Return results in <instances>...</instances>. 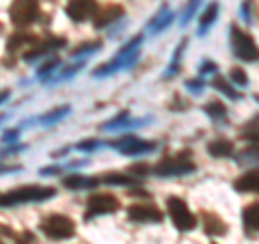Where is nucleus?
<instances>
[{
    "mask_svg": "<svg viewBox=\"0 0 259 244\" xmlns=\"http://www.w3.org/2000/svg\"><path fill=\"white\" fill-rule=\"evenodd\" d=\"M54 197V188L50 186H24V188H15L11 192H0V208L7 206H18V203H37Z\"/></svg>",
    "mask_w": 259,
    "mask_h": 244,
    "instance_id": "f257e3e1",
    "label": "nucleus"
},
{
    "mask_svg": "<svg viewBox=\"0 0 259 244\" xmlns=\"http://www.w3.org/2000/svg\"><path fill=\"white\" fill-rule=\"evenodd\" d=\"M229 39H231V50L240 61H246V63L259 61V46L255 44V39L248 32H244L240 26H231Z\"/></svg>",
    "mask_w": 259,
    "mask_h": 244,
    "instance_id": "f03ea898",
    "label": "nucleus"
},
{
    "mask_svg": "<svg viewBox=\"0 0 259 244\" xmlns=\"http://www.w3.org/2000/svg\"><path fill=\"white\" fill-rule=\"evenodd\" d=\"M41 231L50 240H69L76 233V225L65 214H50L41 221Z\"/></svg>",
    "mask_w": 259,
    "mask_h": 244,
    "instance_id": "7ed1b4c3",
    "label": "nucleus"
},
{
    "mask_svg": "<svg viewBox=\"0 0 259 244\" xmlns=\"http://www.w3.org/2000/svg\"><path fill=\"white\" fill-rule=\"evenodd\" d=\"M166 212L171 216L173 225L177 227L180 231H192L197 227V216L190 212L188 203L180 197H168L166 199Z\"/></svg>",
    "mask_w": 259,
    "mask_h": 244,
    "instance_id": "20e7f679",
    "label": "nucleus"
},
{
    "mask_svg": "<svg viewBox=\"0 0 259 244\" xmlns=\"http://www.w3.org/2000/svg\"><path fill=\"white\" fill-rule=\"evenodd\" d=\"M197 169L194 162L190 160V153H177V156L171 158H164L160 160L156 167H153V173L160 175V177H173V175H188Z\"/></svg>",
    "mask_w": 259,
    "mask_h": 244,
    "instance_id": "39448f33",
    "label": "nucleus"
},
{
    "mask_svg": "<svg viewBox=\"0 0 259 244\" xmlns=\"http://www.w3.org/2000/svg\"><path fill=\"white\" fill-rule=\"evenodd\" d=\"M119 210V199L112 192H95L87 199V218L115 214Z\"/></svg>",
    "mask_w": 259,
    "mask_h": 244,
    "instance_id": "423d86ee",
    "label": "nucleus"
},
{
    "mask_svg": "<svg viewBox=\"0 0 259 244\" xmlns=\"http://www.w3.org/2000/svg\"><path fill=\"white\" fill-rule=\"evenodd\" d=\"M9 15L15 26H28L39 18V3L37 0H13Z\"/></svg>",
    "mask_w": 259,
    "mask_h": 244,
    "instance_id": "0eeeda50",
    "label": "nucleus"
},
{
    "mask_svg": "<svg viewBox=\"0 0 259 244\" xmlns=\"http://www.w3.org/2000/svg\"><path fill=\"white\" fill-rule=\"evenodd\" d=\"M127 218L134 223H160L164 214L151 203H134L127 208Z\"/></svg>",
    "mask_w": 259,
    "mask_h": 244,
    "instance_id": "6e6552de",
    "label": "nucleus"
},
{
    "mask_svg": "<svg viewBox=\"0 0 259 244\" xmlns=\"http://www.w3.org/2000/svg\"><path fill=\"white\" fill-rule=\"evenodd\" d=\"M123 7L117 5V3H108V5H102V7H97L95 13L91 15L93 18V24H95V28H104V26H108V24L112 22H117L123 18Z\"/></svg>",
    "mask_w": 259,
    "mask_h": 244,
    "instance_id": "1a4fd4ad",
    "label": "nucleus"
},
{
    "mask_svg": "<svg viewBox=\"0 0 259 244\" xmlns=\"http://www.w3.org/2000/svg\"><path fill=\"white\" fill-rule=\"evenodd\" d=\"M95 9L97 0H69L67 7H65V13L74 22H84L95 13Z\"/></svg>",
    "mask_w": 259,
    "mask_h": 244,
    "instance_id": "9d476101",
    "label": "nucleus"
},
{
    "mask_svg": "<svg viewBox=\"0 0 259 244\" xmlns=\"http://www.w3.org/2000/svg\"><path fill=\"white\" fill-rule=\"evenodd\" d=\"M112 147L119 149L121 153H125V156H139V153L153 151V143L141 141L136 136H125V138H119L117 143H112Z\"/></svg>",
    "mask_w": 259,
    "mask_h": 244,
    "instance_id": "9b49d317",
    "label": "nucleus"
},
{
    "mask_svg": "<svg viewBox=\"0 0 259 244\" xmlns=\"http://www.w3.org/2000/svg\"><path fill=\"white\" fill-rule=\"evenodd\" d=\"M201 225H203V231L207 235H216V238H221V235L227 233L225 221L214 212H201Z\"/></svg>",
    "mask_w": 259,
    "mask_h": 244,
    "instance_id": "f8f14e48",
    "label": "nucleus"
},
{
    "mask_svg": "<svg viewBox=\"0 0 259 244\" xmlns=\"http://www.w3.org/2000/svg\"><path fill=\"white\" fill-rule=\"evenodd\" d=\"M233 188L238 192H257L259 194V169H250L246 173H242L236 182Z\"/></svg>",
    "mask_w": 259,
    "mask_h": 244,
    "instance_id": "ddd939ff",
    "label": "nucleus"
},
{
    "mask_svg": "<svg viewBox=\"0 0 259 244\" xmlns=\"http://www.w3.org/2000/svg\"><path fill=\"white\" fill-rule=\"evenodd\" d=\"M242 223H244L246 233H250V235L259 233V203H248V206L242 210Z\"/></svg>",
    "mask_w": 259,
    "mask_h": 244,
    "instance_id": "4468645a",
    "label": "nucleus"
},
{
    "mask_svg": "<svg viewBox=\"0 0 259 244\" xmlns=\"http://www.w3.org/2000/svg\"><path fill=\"white\" fill-rule=\"evenodd\" d=\"M218 11H221V5H218V3H209L207 5V9L201 13V18H199V35H205L207 28L216 22Z\"/></svg>",
    "mask_w": 259,
    "mask_h": 244,
    "instance_id": "2eb2a0df",
    "label": "nucleus"
},
{
    "mask_svg": "<svg viewBox=\"0 0 259 244\" xmlns=\"http://www.w3.org/2000/svg\"><path fill=\"white\" fill-rule=\"evenodd\" d=\"M207 153L212 158H229L233 153V143L225 141V138H216V141L207 145Z\"/></svg>",
    "mask_w": 259,
    "mask_h": 244,
    "instance_id": "dca6fc26",
    "label": "nucleus"
},
{
    "mask_svg": "<svg viewBox=\"0 0 259 244\" xmlns=\"http://www.w3.org/2000/svg\"><path fill=\"white\" fill-rule=\"evenodd\" d=\"M95 184L97 180H87L84 175H67L63 180V186H67V188H91Z\"/></svg>",
    "mask_w": 259,
    "mask_h": 244,
    "instance_id": "f3484780",
    "label": "nucleus"
},
{
    "mask_svg": "<svg viewBox=\"0 0 259 244\" xmlns=\"http://www.w3.org/2000/svg\"><path fill=\"white\" fill-rule=\"evenodd\" d=\"M102 182L106 184H117V186H132L134 177L132 175H123V173H106L102 177Z\"/></svg>",
    "mask_w": 259,
    "mask_h": 244,
    "instance_id": "a211bd4d",
    "label": "nucleus"
},
{
    "mask_svg": "<svg viewBox=\"0 0 259 244\" xmlns=\"http://www.w3.org/2000/svg\"><path fill=\"white\" fill-rule=\"evenodd\" d=\"M30 44H35V35H13L9 42V50H18V48Z\"/></svg>",
    "mask_w": 259,
    "mask_h": 244,
    "instance_id": "6ab92c4d",
    "label": "nucleus"
},
{
    "mask_svg": "<svg viewBox=\"0 0 259 244\" xmlns=\"http://www.w3.org/2000/svg\"><path fill=\"white\" fill-rule=\"evenodd\" d=\"M214 87L216 89H221V91L225 93V95H229L231 100H240V93L238 91H233V89L227 85V80L225 78H221V76H216V80H214Z\"/></svg>",
    "mask_w": 259,
    "mask_h": 244,
    "instance_id": "aec40b11",
    "label": "nucleus"
},
{
    "mask_svg": "<svg viewBox=\"0 0 259 244\" xmlns=\"http://www.w3.org/2000/svg\"><path fill=\"white\" fill-rule=\"evenodd\" d=\"M69 112V106H63V108H54V110H50L48 115H44L41 117V124H54L56 119H61V117H65Z\"/></svg>",
    "mask_w": 259,
    "mask_h": 244,
    "instance_id": "412c9836",
    "label": "nucleus"
},
{
    "mask_svg": "<svg viewBox=\"0 0 259 244\" xmlns=\"http://www.w3.org/2000/svg\"><path fill=\"white\" fill-rule=\"evenodd\" d=\"M197 7H199V0H188V5H186V9L182 13V26H186V24L192 20V15H194V11H197Z\"/></svg>",
    "mask_w": 259,
    "mask_h": 244,
    "instance_id": "4be33fe9",
    "label": "nucleus"
},
{
    "mask_svg": "<svg viewBox=\"0 0 259 244\" xmlns=\"http://www.w3.org/2000/svg\"><path fill=\"white\" fill-rule=\"evenodd\" d=\"M229 78H231L236 85H240V87H246V85H248V78H246V74H244V69H240V67H231Z\"/></svg>",
    "mask_w": 259,
    "mask_h": 244,
    "instance_id": "5701e85b",
    "label": "nucleus"
},
{
    "mask_svg": "<svg viewBox=\"0 0 259 244\" xmlns=\"http://www.w3.org/2000/svg\"><path fill=\"white\" fill-rule=\"evenodd\" d=\"M205 112H207V115L209 117H225V106H223V104L221 102H209L207 104V106H205Z\"/></svg>",
    "mask_w": 259,
    "mask_h": 244,
    "instance_id": "b1692460",
    "label": "nucleus"
},
{
    "mask_svg": "<svg viewBox=\"0 0 259 244\" xmlns=\"http://www.w3.org/2000/svg\"><path fill=\"white\" fill-rule=\"evenodd\" d=\"M184 48H186V42H182L180 46H177L175 56H173V63H171V67H168V76H175V74H177V63H180V59H182V52H184Z\"/></svg>",
    "mask_w": 259,
    "mask_h": 244,
    "instance_id": "393cba45",
    "label": "nucleus"
},
{
    "mask_svg": "<svg viewBox=\"0 0 259 244\" xmlns=\"http://www.w3.org/2000/svg\"><path fill=\"white\" fill-rule=\"evenodd\" d=\"M97 48H100V44H89V46H82V48H76V50H74V54L78 56V54L89 52V50H97Z\"/></svg>",
    "mask_w": 259,
    "mask_h": 244,
    "instance_id": "a878e982",
    "label": "nucleus"
},
{
    "mask_svg": "<svg viewBox=\"0 0 259 244\" xmlns=\"http://www.w3.org/2000/svg\"><path fill=\"white\" fill-rule=\"evenodd\" d=\"M95 147H97V143H95V141H89V143L78 145V149H84V151H89V149H95Z\"/></svg>",
    "mask_w": 259,
    "mask_h": 244,
    "instance_id": "bb28decb",
    "label": "nucleus"
},
{
    "mask_svg": "<svg viewBox=\"0 0 259 244\" xmlns=\"http://www.w3.org/2000/svg\"><path fill=\"white\" fill-rule=\"evenodd\" d=\"M201 87H203V85L197 83V80H192V83H188V89H190V91H194V93H199V91H201Z\"/></svg>",
    "mask_w": 259,
    "mask_h": 244,
    "instance_id": "cd10ccee",
    "label": "nucleus"
},
{
    "mask_svg": "<svg viewBox=\"0 0 259 244\" xmlns=\"http://www.w3.org/2000/svg\"><path fill=\"white\" fill-rule=\"evenodd\" d=\"M7 97H9V91H3V93H0V104H3Z\"/></svg>",
    "mask_w": 259,
    "mask_h": 244,
    "instance_id": "c85d7f7f",
    "label": "nucleus"
},
{
    "mask_svg": "<svg viewBox=\"0 0 259 244\" xmlns=\"http://www.w3.org/2000/svg\"><path fill=\"white\" fill-rule=\"evenodd\" d=\"M0 244H3V242H0Z\"/></svg>",
    "mask_w": 259,
    "mask_h": 244,
    "instance_id": "c756f323",
    "label": "nucleus"
}]
</instances>
